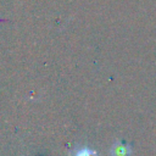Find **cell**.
Wrapping results in <instances>:
<instances>
[{
	"label": "cell",
	"mask_w": 156,
	"mask_h": 156,
	"mask_svg": "<svg viewBox=\"0 0 156 156\" xmlns=\"http://www.w3.org/2000/svg\"><path fill=\"white\" fill-rule=\"evenodd\" d=\"M113 156H130V147L122 143H116L111 150Z\"/></svg>",
	"instance_id": "6da1fadb"
},
{
	"label": "cell",
	"mask_w": 156,
	"mask_h": 156,
	"mask_svg": "<svg viewBox=\"0 0 156 156\" xmlns=\"http://www.w3.org/2000/svg\"><path fill=\"white\" fill-rule=\"evenodd\" d=\"M76 156H98V155H96L95 151H93L90 149H83V150L78 151Z\"/></svg>",
	"instance_id": "7a4b0ae2"
}]
</instances>
